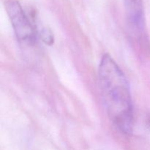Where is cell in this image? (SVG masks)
I'll list each match as a JSON object with an SVG mask.
<instances>
[{"label": "cell", "instance_id": "obj_1", "mask_svg": "<svg viewBox=\"0 0 150 150\" xmlns=\"http://www.w3.org/2000/svg\"><path fill=\"white\" fill-rule=\"evenodd\" d=\"M98 76L108 117L120 132L131 134L133 111L130 86L124 73L108 54H105L101 59Z\"/></svg>", "mask_w": 150, "mask_h": 150}, {"label": "cell", "instance_id": "obj_2", "mask_svg": "<svg viewBox=\"0 0 150 150\" xmlns=\"http://www.w3.org/2000/svg\"><path fill=\"white\" fill-rule=\"evenodd\" d=\"M6 10L16 36L19 41L31 44L36 40L37 32L34 25L17 0H8Z\"/></svg>", "mask_w": 150, "mask_h": 150}, {"label": "cell", "instance_id": "obj_3", "mask_svg": "<svg viewBox=\"0 0 150 150\" xmlns=\"http://www.w3.org/2000/svg\"><path fill=\"white\" fill-rule=\"evenodd\" d=\"M125 8L130 27L139 36L145 29V14L143 0H124Z\"/></svg>", "mask_w": 150, "mask_h": 150}, {"label": "cell", "instance_id": "obj_4", "mask_svg": "<svg viewBox=\"0 0 150 150\" xmlns=\"http://www.w3.org/2000/svg\"><path fill=\"white\" fill-rule=\"evenodd\" d=\"M39 35L47 45H51L54 43V35L51 31L47 27H41L39 29Z\"/></svg>", "mask_w": 150, "mask_h": 150}]
</instances>
